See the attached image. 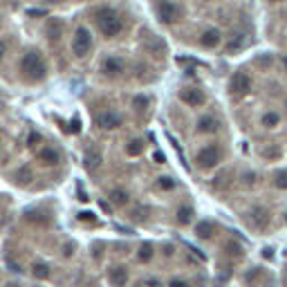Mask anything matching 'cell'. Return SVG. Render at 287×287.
Instances as JSON below:
<instances>
[{
    "label": "cell",
    "mask_w": 287,
    "mask_h": 287,
    "mask_svg": "<svg viewBox=\"0 0 287 287\" xmlns=\"http://www.w3.org/2000/svg\"><path fill=\"white\" fill-rule=\"evenodd\" d=\"M95 21H96L99 32H101L106 38L117 36V34H121V29H123L121 16H119L115 9H110V7H103V9L96 11V18H95Z\"/></svg>",
    "instance_id": "6da1fadb"
},
{
    "label": "cell",
    "mask_w": 287,
    "mask_h": 287,
    "mask_svg": "<svg viewBox=\"0 0 287 287\" xmlns=\"http://www.w3.org/2000/svg\"><path fill=\"white\" fill-rule=\"evenodd\" d=\"M21 68H23V72H25V76L29 81H41V79H45V74H48V68H45V63H43L38 52H27L25 56H23Z\"/></svg>",
    "instance_id": "7a4b0ae2"
},
{
    "label": "cell",
    "mask_w": 287,
    "mask_h": 287,
    "mask_svg": "<svg viewBox=\"0 0 287 287\" xmlns=\"http://www.w3.org/2000/svg\"><path fill=\"white\" fill-rule=\"evenodd\" d=\"M220 160H222V150H220V146H215V144H209V146L200 148L195 155V164H197V168H202V170L215 168V166L220 164Z\"/></svg>",
    "instance_id": "3957f363"
},
{
    "label": "cell",
    "mask_w": 287,
    "mask_h": 287,
    "mask_svg": "<svg viewBox=\"0 0 287 287\" xmlns=\"http://www.w3.org/2000/svg\"><path fill=\"white\" fill-rule=\"evenodd\" d=\"M72 49H74V54L76 56H88L90 54V49H92V36H90V32L85 29V27H79L76 29V34H74V41H72Z\"/></svg>",
    "instance_id": "277c9868"
},
{
    "label": "cell",
    "mask_w": 287,
    "mask_h": 287,
    "mask_svg": "<svg viewBox=\"0 0 287 287\" xmlns=\"http://www.w3.org/2000/svg\"><path fill=\"white\" fill-rule=\"evenodd\" d=\"M180 7L175 2H170V0H157V16H160L162 23L170 25V23H175L180 18Z\"/></svg>",
    "instance_id": "5b68a950"
},
{
    "label": "cell",
    "mask_w": 287,
    "mask_h": 287,
    "mask_svg": "<svg viewBox=\"0 0 287 287\" xmlns=\"http://www.w3.org/2000/svg\"><path fill=\"white\" fill-rule=\"evenodd\" d=\"M229 90L234 92V95H242L245 96L247 92L251 90V76L247 72H236L229 81Z\"/></svg>",
    "instance_id": "8992f818"
},
{
    "label": "cell",
    "mask_w": 287,
    "mask_h": 287,
    "mask_svg": "<svg viewBox=\"0 0 287 287\" xmlns=\"http://www.w3.org/2000/svg\"><path fill=\"white\" fill-rule=\"evenodd\" d=\"M180 99L189 108H200V106H204V101H207L204 92L197 90V88H184V90L180 92Z\"/></svg>",
    "instance_id": "52a82bcc"
},
{
    "label": "cell",
    "mask_w": 287,
    "mask_h": 287,
    "mask_svg": "<svg viewBox=\"0 0 287 287\" xmlns=\"http://www.w3.org/2000/svg\"><path fill=\"white\" fill-rule=\"evenodd\" d=\"M220 130V121L215 117H211V115H207V117H200L197 119V133L202 135H213Z\"/></svg>",
    "instance_id": "ba28073f"
},
{
    "label": "cell",
    "mask_w": 287,
    "mask_h": 287,
    "mask_svg": "<svg viewBox=\"0 0 287 287\" xmlns=\"http://www.w3.org/2000/svg\"><path fill=\"white\" fill-rule=\"evenodd\" d=\"M96 126H101L103 130H112V128H119L121 126V117L115 115V112H101L99 117H96Z\"/></svg>",
    "instance_id": "9c48e42d"
},
{
    "label": "cell",
    "mask_w": 287,
    "mask_h": 287,
    "mask_svg": "<svg viewBox=\"0 0 287 287\" xmlns=\"http://www.w3.org/2000/svg\"><path fill=\"white\" fill-rule=\"evenodd\" d=\"M63 21H59V18H49L48 23H45V36L49 38V41H59L61 36H63Z\"/></svg>",
    "instance_id": "30bf717a"
},
{
    "label": "cell",
    "mask_w": 287,
    "mask_h": 287,
    "mask_svg": "<svg viewBox=\"0 0 287 287\" xmlns=\"http://www.w3.org/2000/svg\"><path fill=\"white\" fill-rule=\"evenodd\" d=\"M220 41H222V34H220V29H215V27H211V29H207V32L202 34V38H200V43H202V48L211 49V48H218Z\"/></svg>",
    "instance_id": "8fae6325"
},
{
    "label": "cell",
    "mask_w": 287,
    "mask_h": 287,
    "mask_svg": "<svg viewBox=\"0 0 287 287\" xmlns=\"http://www.w3.org/2000/svg\"><path fill=\"white\" fill-rule=\"evenodd\" d=\"M108 276H110V283L115 287H126V283H128V269H126V267H121V265H117V267H112Z\"/></svg>",
    "instance_id": "7c38bea8"
},
{
    "label": "cell",
    "mask_w": 287,
    "mask_h": 287,
    "mask_svg": "<svg viewBox=\"0 0 287 287\" xmlns=\"http://www.w3.org/2000/svg\"><path fill=\"white\" fill-rule=\"evenodd\" d=\"M38 160L43 162V164H48V166H56L61 162V155L56 148H52V146H45V148L38 153Z\"/></svg>",
    "instance_id": "4fadbf2b"
},
{
    "label": "cell",
    "mask_w": 287,
    "mask_h": 287,
    "mask_svg": "<svg viewBox=\"0 0 287 287\" xmlns=\"http://www.w3.org/2000/svg\"><path fill=\"white\" fill-rule=\"evenodd\" d=\"M103 72H106L108 76H119L123 72V61L117 59V56L106 59V63H103Z\"/></svg>",
    "instance_id": "5bb4252c"
},
{
    "label": "cell",
    "mask_w": 287,
    "mask_h": 287,
    "mask_svg": "<svg viewBox=\"0 0 287 287\" xmlns=\"http://www.w3.org/2000/svg\"><path fill=\"white\" fill-rule=\"evenodd\" d=\"M245 43H247L245 34H234V36L224 43V49H227V52H238V49L245 48Z\"/></svg>",
    "instance_id": "9a60e30c"
},
{
    "label": "cell",
    "mask_w": 287,
    "mask_h": 287,
    "mask_svg": "<svg viewBox=\"0 0 287 287\" xmlns=\"http://www.w3.org/2000/svg\"><path fill=\"white\" fill-rule=\"evenodd\" d=\"M128 191H123V189H112L110 191V202L117 204V207H123V204H128Z\"/></svg>",
    "instance_id": "2e32d148"
},
{
    "label": "cell",
    "mask_w": 287,
    "mask_h": 287,
    "mask_svg": "<svg viewBox=\"0 0 287 287\" xmlns=\"http://www.w3.org/2000/svg\"><path fill=\"white\" fill-rule=\"evenodd\" d=\"M25 220L27 222H32V224H48L49 220L45 218V213L38 211V209H32V211H27L25 213Z\"/></svg>",
    "instance_id": "e0dca14e"
},
{
    "label": "cell",
    "mask_w": 287,
    "mask_h": 287,
    "mask_svg": "<svg viewBox=\"0 0 287 287\" xmlns=\"http://www.w3.org/2000/svg\"><path fill=\"white\" fill-rule=\"evenodd\" d=\"M261 121H263V126H265V128H276L278 123H281V115H278V112H274V110L265 112Z\"/></svg>",
    "instance_id": "ac0fdd59"
},
{
    "label": "cell",
    "mask_w": 287,
    "mask_h": 287,
    "mask_svg": "<svg viewBox=\"0 0 287 287\" xmlns=\"http://www.w3.org/2000/svg\"><path fill=\"white\" fill-rule=\"evenodd\" d=\"M153 256H155V249H153V245H148V242H144L142 247H139V251H137V258L142 263H148V261H153Z\"/></svg>",
    "instance_id": "d6986e66"
},
{
    "label": "cell",
    "mask_w": 287,
    "mask_h": 287,
    "mask_svg": "<svg viewBox=\"0 0 287 287\" xmlns=\"http://www.w3.org/2000/svg\"><path fill=\"white\" fill-rule=\"evenodd\" d=\"M32 274H34V278H38V281L49 278V267L45 265V263H34V265H32Z\"/></svg>",
    "instance_id": "ffe728a7"
},
{
    "label": "cell",
    "mask_w": 287,
    "mask_h": 287,
    "mask_svg": "<svg viewBox=\"0 0 287 287\" xmlns=\"http://www.w3.org/2000/svg\"><path fill=\"white\" fill-rule=\"evenodd\" d=\"M224 251H227L231 258H240V256L245 254V251H242V245H238L236 240H229V242H224Z\"/></svg>",
    "instance_id": "44dd1931"
},
{
    "label": "cell",
    "mask_w": 287,
    "mask_h": 287,
    "mask_svg": "<svg viewBox=\"0 0 287 287\" xmlns=\"http://www.w3.org/2000/svg\"><path fill=\"white\" fill-rule=\"evenodd\" d=\"M251 215H254L256 227H263V229H265L267 222H269V220H267V211H265V209H254V211H251Z\"/></svg>",
    "instance_id": "7402d4cb"
},
{
    "label": "cell",
    "mask_w": 287,
    "mask_h": 287,
    "mask_svg": "<svg viewBox=\"0 0 287 287\" xmlns=\"http://www.w3.org/2000/svg\"><path fill=\"white\" fill-rule=\"evenodd\" d=\"M195 231H197V238L207 240V238H211V236H213V224L211 222H200Z\"/></svg>",
    "instance_id": "603a6c76"
},
{
    "label": "cell",
    "mask_w": 287,
    "mask_h": 287,
    "mask_svg": "<svg viewBox=\"0 0 287 287\" xmlns=\"http://www.w3.org/2000/svg\"><path fill=\"white\" fill-rule=\"evenodd\" d=\"M193 220V211L189 207H180L177 209V222L180 224H189Z\"/></svg>",
    "instance_id": "cb8c5ba5"
},
{
    "label": "cell",
    "mask_w": 287,
    "mask_h": 287,
    "mask_svg": "<svg viewBox=\"0 0 287 287\" xmlns=\"http://www.w3.org/2000/svg\"><path fill=\"white\" fill-rule=\"evenodd\" d=\"M99 164H101V157H99L96 153H88V155H85V166H88L90 170L96 168Z\"/></svg>",
    "instance_id": "d4e9b609"
},
{
    "label": "cell",
    "mask_w": 287,
    "mask_h": 287,
    "mask_svg": "<svg viewBox=\"0 0 287 287\" xmlns=\"http://www.w3.org/2000/svg\"><path fill=\"white\" fill-rule=\"evenodd\" d=\"M274 184H276L278 189H287V170H281V173H276V177H274Z\"/></svg>",
    "instance_id": "484cf974"
},
{
    "label": "cell",
    "mask_w": 287,
    "mask_h": 287,
    "mask_svg": "<svg viewBox=\"0 0 287 287\" xmlns=\"http://www.w3.org/2000/svg\"><path fill=\"white\" fill-rule=\"evenodd\" d=\"M16 177H18V182H23V184H25V182H32V170L23 166V168L16 173Z\"/></svg>",
    "instance_id": "4316f807"
},
{
    "label": "cell",
    "mask_w": 287,
    "mask_h": 287,
    "mask_svg": "<svg viewBox=\"0 0 287 287\" xmlns=\"http://www.w3.org/2000/svg\"><path fill=\"white\" fill-rule=\"evenodd\" d=\"M148 106V96H142V95H137L133 99V108H137V110H144V108Z\"/></svg>",
    "instance_id": "83f0119b"
},
{
    "label": "cell",
    "mask_w": 287,
    "mask_h": 287,
    "mask_svg": "<svg viewBox=\"0 0 287 287\" xmlns=\"http://www.w3.org/2000/svg\"><path fill=\"white\" fill-rule=\"evenodd\" d=\"M258 276H261V269H258V267H254L251 271H247V274H245V283H247V285H254Z\"/></svg>",
    "instance_id": "f1b7e54d"
},
{
    "label": "cell",
    "mask_w": 287,
    "mask_h": 287,
    "mask_svg": "<svg viewBox=\"0 0 287 287\" xmlns=\"http://www.w3.org/2000/svg\"><path fill=\"white\" fill-rule=\"evenodd\" d=\"M160 186L164 189V191H170V189H175V180L168 177V175H164V177H160Z\"/></svg>",
    "instance_id": "f546056e"
},
{
    "label": "cell",
    "mask_w": 287,
    "mask_h": 287,
    "mask_svg": "<svg viewBox=\"0 0 287 287\" xmlns=\"http://www.w3.org/2000/svg\"><path fill=\"white\" fill-rule=\"evenodd\" d=\"M128 153H130V155H139V153H142V142H139V139H133V142L128 144Z\"/></svg>",
    "instance_id": "4dcf8cb0"
},
{
    "label": "cell",
    "mask_w": 287,
    "mask_h": 287,
    "mask_svg": "<svg viewBox=\"0 0 287 287\" xmlns=\"http://www.w3.org/2000/svg\"><path fill=\"white\" fill-rule=\"evenodd\" d=\"M168 287H191L186 281H182V278H173V281L168 283Z\"/></svg>",
    "instance_id": "1f68e13d"
},
{
    "label": "cell",
    "mask_w": 287,
    "mask_h": 287,
    "mask_svg": "<svg viewBox=\"0 0 287 287\" xmlns=\"http://www.w3.org/2000/svg\"><path fill=\"white\" fill-rule=\"evenodd\" d=\"M146 213H148V209H137V211H133V215H130V218H137V220H144L146 218Z\"/></svg>",
    "instance_id": "d6a6232c"
},
{
    "label": "cell",
    "mask_w": 287,
    "mask_h": 287,
    "mask_svg": "<svg viewBox=\"0 0 287 287\" xmlns=\"http://www.w3.org/2000/svg\"><path fill=\"white\" fill-rule=\"evenodd\" d=\"M76 193H79V200H83V202H88V200H90V197H88V193H85V189L81 184H79V189H76Z\"/></svg>",
    "instance_id": "836d02e7"
},
{
    "label": "cell",
    "mask_w": 287,
    "mask_h": 287,
    "mask_svg": "<svg viewBox=\"0 0 287 287\" xmlns=\"http://www.w3.org/2000/svg\"><path fill=\"white\" fill-rule=\"evenodd\" d=\"M38 142H41V137H38L36 133H32V135H29V139H27V144H29V146H36Z\"/></svg>",
    "instance_id": "e575fe53"
},
{
    "label": "cell",
    "mask_w": 287,
    "mask_h": 287,
    "mask_svg": "<svg viewBox=\"0 0 287 287\" xmlns=\"http://www.w3.org/2000/svg\"><path fill=\"white\" fill-rule=\"evenodd\" d=\"M5 54H7V43H5V41H0V61L5 59Z\"/></svg>",
    "instance_id": "d590c367"
},
{
    "label": "cell",
    "mask_w": 287,
    "mask_h": 287,
    "mask_svg": "<svg viewBox=\"0 0 287 287\" xmlns=\"http://www.w3.org/2000/svg\"><path fill=\"white\" fill-rule=\"evenodd\" d=\"M155 162H157V164H164V155H162L160 150H155Z\"/></svg>",
    "instance_id": "8d00e7d4"
},
{
    "label": "cell",
    "mask_w": 287,
    "mask_h": 287,
    "mask_svg": "<svg viewBox=\"0 0 287 287\" xmlns=\"http://www.w3.org/2000/svg\"><path fill=\"white\" fill-rule=\"evenodd\" d=\"M148 287H160V281H157V278H150V281H148Z\"/></svg>",
    "instance_id": "74e56055"
},
{
    "label": "cell",
    "mask_w": 287,
    "mask_h": 287,
    "mask_svg": "<svg viewBox=\"0 0 287 287\" xmlns=\"http://www.w3.org/2000/svg\"><path fill=\"white\" fill-rule=\"evenodd\" d=\"M81 218H83V220H88V222H90V220H92V213H90V211H85V213H81Z\"/></svg>",
    "instance_id": "f35d334b"
},
{
    "label": "cell",
    "mask_w": 287,
    "mask_h": 287,
    "mask_svg": "<svg viewBox=\"0 0 287 287\" xmlns=\"http://www.w3.org/2000/svg\"><path fill=\"white\" fill-rule=\"evenodd\" d=\"M79 128H81V121L79 119H74V121H72V130H79Z\"/></svg>",
    "instance_id": "ab89813d"
},
{
    "label": "cell",
    "mask_w": 287,
    "mask_h": 287,
    "mask_svg": "<svg viewBox=\"0 0 287 287\" xmlns=\"http://www.w3.org/2000/svg\"><path fill=\"white\" fill-rule=\"evenodd\" d=\"M265 155H267V157H271V155H278V150L276 148H269V150H265Z\"/></svg>",
    "instance_id": "60d3db41"
},
{
    "label": "cell",
    "mask_w": 287,
    "mask_h": 287,
    "mask_svg": "<svg viewBox=\"0 0 287 287\" xmlns=\"http://www.w3.org/2000/svg\"><path fill=\"white\" fill-rule=\"evenodd\" d=\"M99 207H101L103 211H110V207H108V202H99Z\"/></svg>",
    "instance_id": "b9f144b4"
},
{
    "label": "cell",
    "mask_w": 287,
    "mask_h": 287,
    "mask_svg": "<svg viewBox=\"0 0 287 287\" xmlns=\"http://www.w3.org/2000/svg\"><path fill=\"white\" fill-rule=\"evenodd\" d=\"M283 285L287 287V267H285V271H283Z\"/></svg>",
    "instance_id": "7bdbcfd3"
},
{
    "label": "cell",
    "mask_w": 287,
    "mask_h": 287,
    "mask_svg": "<svg viewBox=\"0 0 287 287\" xmlns=\"http://www.w3.org/2000/svg\"><path fill=\"white\" fill-rule=\"evenodd\" d=\"M48 2H52V5H56V2H61V0H48Z\"/></svg>",
    "instance_id": "ee69618b"
},
{
    "label": "cell",
    "mask_w": 287,
    "mask_h": 287,
    "mask_svg": "<svg viewBox=\"0 0 287 287\" xmlns=\"http://www.w3.org/2000/svg\"><path fill=\"white\" fill-rule=\"evenodd\" d=\"M283 63H285V68H287V56H285V59H283Z\"/></svg>",
    "instance_id": "f6af8a7d"
},
{
    "label": "cell",
    "mask_w": 287,
    "mask_h": 287,
    "mask_svg": "<svg viewBox=\"0 0 287 287\" xmlns=\"http://www.w3.org/2000/svg\"><path fill=\"white\" fill-rule=\"evenodd\" d=\"M269 2H278V0H269Z\"/></svg>",
    "instance_id": "bcb514c9"
}]
</instances>
